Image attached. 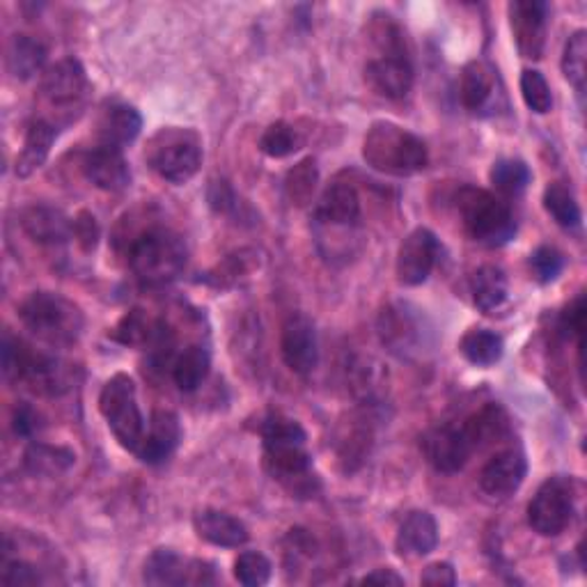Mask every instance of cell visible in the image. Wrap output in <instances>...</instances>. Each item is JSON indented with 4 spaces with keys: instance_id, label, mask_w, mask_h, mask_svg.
Segmentation results:
<instances>
[{
    "instance_id": "1",
    "label": "cell",
    "mask_w": 587,
    "mask_h": 587,
    "mask_svg": "<svg viewBox=\"0 0 587 587\" xmlns=\"http://www.w3.org/2000/svg\"><path fill=\"white\" fill-rule=\"evenodd\" d=\"M265 445V470L271 480L285 487L296 498H310L319 489L317 475L313 473V460L306 450V429L285 413L271 411L259 423Z\"/></svg>"
},
{
    "instance_id": "2",
    "label": "cell",
    "mask_w": 587,
    "mask_h": 587,
    "mask_svg": "<svg viewBox=\"0 0 587 587\" xmlns=\"http://www.w3.org/2000/svg\"><path fill=\"white\" fill-rule=\"evenodd\" d=\"M129 269L147 288H161L175 280L188 259L184 239L161 225H149L126 246Z\"/></svg>"
},
{
    "instance_id": "3",
    "label": "cell",
    "mask_w": 587,
    "mask_h": 587,
    "mask_svg": "<svg viewBox=\"0 0 587 587\" xmlns=\"http://www.w3.org/2000/svg\"><path fill=\"white\" fill-rule=\"evenodd\" d=\"M365 163L393 178H411L429 163V151L423 138L406 132L400 124L379 120L367 129L363 138Z\"/></svg>"
},
{
    "instance_id": "4",
    "label": "cell",
    "mask_w": 587,
    "mask_h": 587,
    "mask_svg": "<svg viewBox=\"0 0 587 587\" xmlns=\"http://www.w3.org/2000/svg\"><path fill=\"white\" fill-rule=\"evenodd\" d=\"M19 319L26 331L51 346H72L78 342L85 317L74 301L53 292H33L19 306Z\"/></svg>"
},
{
    "instance_id": "5",
    "label": "cell",
    "mask_w": 587,
    "mask_h": 587,
    "mask_svg": "<svg viewBox=\"0 0 587 587\" xmlns=\"http://www.w3.org/2000/svg\"><path fill=\"white\" fill-rule=\"evenodd\" d=\"M147 166L170 184H186L203 166V138L184 126H163L149 138Z\"/></svg>"
},
{
    "instance_id": "6",
    "label": "cell",
    "mask_w": 587,
    "mask_h": 587,
    "mask_svg": "<svg viewBox=\"0 0 587 587\" xmlns=\"http://www.w3.org/2000/svg\"><path fill=\"white\" fill-rule=\"evenodd\" d=\"M454 207L460 211L462 225L468 236L485 246H503L516 234L512 209L485 188H460L454 198Z\"/></svg>"
},
{
    "instance_id": "7",
    "label": "cell",
    "mask_w": 587,
    "mask_h": 587,
    "mask_svg": "<svg viewBox=\"0 0 587 587\" xmlns=\"http://www.w3.org/2000/svg\"><path fill=\"white\" fill-rule=\"evenodd\" d=\"M99 411L118 443L136 454L145 437V418L136 398V381L124 372L108 379L99 393Z\"/></svg>"
},
{
    "instance_id": "8",
    "label": "cell",
    "mask_w": 587,
    "mask_h": 587,
    "mask_svg": "<svg viewBox=\"0 0 587 587\" xmlns=\"http://www.w3.org/2000/svg\"><path fill=\"white\" fill-rule=\"evenodd\" d=\"M574 482L572 477H549L528 503V524L541 537H558L572 524L574 516Z\"/></svg>"
},
{
    "instance_id": "9",
    "label": "cell",
    "mask_w": 587,
    "mask_h": 587,
    "mask_svg": "<svg viewBox=\"0 0 587 587\" xmlns=\"http://www.w3.org/2000/svg\"><path fill=\"white\" fill-rule=\"evenodd\" d=\"M88 90V74H85L83 64L76 58H64L41 74V99H45L47 106L53 108L58 115H64L68 120L76 118L83 111Z\"/></svg>"
},
{
    "instance_id": "10",
    "label": "cell",
    "mask_w": 587,
    "mask_h": 587,
    "mask_svg": "<svg viewBox=\"0 0 587 587\" xmlns=\"http://www.w3.org/2000/svg\"><path fill=\"white\" fill-rule=\"evenodd\" d=\"M423 454L429 466L439 473H460L475 452V445L464 425H441L423 437Z\"/></svg>"
},
{
    "instance_id": "11",
    "label": "cell",
    "mask_w": 587,
    "mask_h": 587,
    "mask_svg": "<svg viewBox=\"0 0 587 587\" xmlns=\"http://www.w3.org/2000/svg\"><path fill=\"white\" fill-rule=\"evenodd\" d=\"M441 257V244L437 234L427 228L413 230L398 250V280L406 288H418L431 276Z\"/></svg>"
},
{
    "instance_id": "12",
    "label": "cell",
    "mask_w": 587,
    "mask_h": 587,
    "mask_svg": "<svg viewBox=\"0 0 587 587\" xmlns=\"http://www.w3.org/2000/svg\"><path fill=\"white\" fill-rule=\"evenodd\" d=\"M280 354L294 375L308 377L313 372L319 363V342L310 317L296 313L282 323Z\"/></svg>"
},
{
    "instance_id": "13",
    "label": "cell",
    "mask_w": 587,
    "mask_h": 587,
    "mask_svg": "<svg viewBox=\"0 0 587 587\" xmlns=\"http://www.w3.org/2000/svg\"><path fill=\"white\" fill-rule=\"evenodd\" d=\"M507 12L518 53L528 60H539L547 45L549 5L541 0H514Z\"/></svg>"
},
{
    "instance_id": "14",
    "label": "cell",
    "mask_w": 587,
    "mask_h": 587,
    "mask_svg": "<svg viewBox=\"0 0 587 587\" xmlns=\"http://www.w3.org/2000/svg\"><path fill=\"white\" fill-rule=\"evenodd\" d=\"M367 88L383 99H404L413 88V64L408 56H379L363 70Z\"/></svg>"
},
{
    "instance_id": "15",
    "label": "cell",
    "mask_w": 587,
    "mask_h": 587,
    "mask_svg": "<svg viewBox=\"0 0 587 587\" xmlns=\"http://www.w3.org/2000/svg\"><path fill=\"white\" fill-rule=\"evenodd\" d=\"M182 441V425L178 413L168 408H159L151 413V418L145 427V437L140 448L136 450V456L140 462L149 466H159L168 462Z\"/></svg>"
},
{
    "instance_id": "16",
    "label": "cell",
    "mask_w": 587,
    "mask_h": 587,
    "mask_svg": "<svg viewBox=\"0 0 587 587\" xmlns=\"http://www.w3.org/2000/svg\"><path fill=\"white\" fill-rule=\"evenodd\" d=\"M83 172L88 182L106 193H122L132 184V170L122 155V149L97 145L83 159Z\"/></svg>"
},
{
    "instance_id": "17",
    "label": "cell",
    "mask_w": 587,
    "mask_h": 587,
    "mask_svg": "<svg viewBox=\"0 0 587 587\" xmlns=\"http://www.w3.org/2000/svg\"><path fill=\"white\" fill-rule=\"evenodd\" d=\"M528 473V462L521 450H503L487 462L480 473V487L493 498H507L524 485Z\"/></svg>"
},
{
    "instance_id": "18",
    "label": "cell",
    "mask_w": 587,
    "mask_h": 587,
    "mask_svg": "<svg viewBox=\"0 0 587 587\" xmlns=\"http://www.w3.org/2000/svg\"><path fill=\"white\" fill-rule=\"evenodd\" d=\"M21 228L41 246H60L74 236V221L49 205H33L21 213Z\"/></svg>"
},
{
    "instance_id": "19",
    "label": "cell",
    "mask_w": 587,
    "mask_h": 587,
    "mask_svg": "<svg viewBox=\"0 0 587 587\" xmlns=\"http://www.w3.org/2000/svg\"><path fill=\"white\" fill-rule=\"evenodd\" d=\"M193 528L200 539L221 549L244 547L250 537L244 521H239L236 516L221 510H200L193 516Z\"/></svg>"
},
{
    "instance_id": "20",
    "label": "cell",
    "mask_w": 587,
    "mask_h": 587,
    "mask_svg": "<svg viewBox=\"0 0 587 587\" xmlns=\"http://www.w3.org/2000/svg\"><path fill=\"white\" fill-rule=\"evenodd\" d=\"M439 543V526L437 518H433L425 510L411 512L398 530L395 537V549L404 558H423L429 555Z\"/></svg>"
},
{
    "instance_id": "21",
    "label": "cell",
    "mask_w": 587,
    "mask_h": 587,
    "mask_svg": "<svg viewBox=\"0 0 587 587\" xmlns=\"http://www.w3.org/2000/svg\"><path fill=\"white\" fill-rule=\"evenodd\" d=\"M315 216L319 223H329L335 228L354 225L360 216V198L354 184L333 182L321 193Z\"/></svg>"
},
{
    "instance_id": "22",
    "label": "cell",
    "mask_w": 587,
    "mask_h": 587,
    "mask_svg": "<svg viewBox=\"0 0 587 587\" xmlns=\"http://www.w3.org/2000/svg\"><path fill=\"white\" fill-rule=\"evenodd\" d=\"M147 585H195V560H184L172 549H157L145 562Z\"/></svg>"
},
{
    "instance_id": "23",
    "label": "cell",
    "mask_w": 587,
    "mask_h": 587,
    "mask_svg": "<svg viewBox=\"0 0 587 587\" xmlns=\"http://www.w3.org/2000/svg\"><path fill=\"white\" fill-rule=\"evenodd\" d=\"M140 129L143 118L134 106L113 103L111 108H106L99 120V145L122 149L138 138Z\"/></svg>"
},
{
    "instance_id": "24",
    "label": "cell",
    "mask_w": 587,
    "mask_h": 587,
    "mask_svg": "<svg viewBox=\"0 0 587 587\" xmlns=\"http://www.w3.org/2000/svg\"><path fill=\"white\" fill-rule=\"evenodd\" d=\"M19 381L28 383L39 395H60L70 388V372L60 360L30 352Z\"/></svg>"
},
{
    "instance_id": "25",
    "label": "cell",
    "mask_w": 587,
    "mask_h": 587,
    "mask_svg": "<svg viewBox=\"0 0 587 587\" xmlns=\"http://www.w3.org/2000/svg\"><path fill=\"white\" fill-rule=\"evenodd\" d=\"M56 140V124L37 118L28 124L26 132V140H24V149H21V155L16 157V175L19 178H30L33 172H37L41 166L47 163L51 147Z\"/></svg>"
},
{
    "instance_id": "26",
    "label": "cell",
    "mask_w": 587,
    "mask_h": 587,
    "mask_svg": "<svg viewBox=\"0 0 587 587\" xmlns=\"http://www.w3.org/2000/svg\"><path fill=\"white\" fill-rule=\"evenodd\" d=\"M369 448H372V425H369L365 418H352L344 425L340 431L335 450H338V460L346 473L358 470L367 454Z\"/></svg>"
},
{
    "instance_id": "27",
    "label": "cell",
    "mask_w": 587,
    "mask_h": 587,
    "mask_svg": "<svg viewBox=\"0 0 587 587\" xmlns=\"http://www.w3.org/2000/svg\"><path fill=\"white\" fill-rule=\"evenodd\" d=\"M47 62V47L33 35H14L8 45V70L19 81H30Z\"/></svg>"
},
{
    "instance_id": "28",
    "label": "cell",
    "mask_w": 587,
    "mask_h": 587,
    "mask_svg": "<svg viewBox=\"0 0 587 587\" xmlns=\"http://www.w3.org/2000/svg\"><path fill=\"white\" fill-rule=\"evenodd\" d=\"M211 356L203 344H188L182 354L175 356L172 363V381L182 393H195L205 379L209 377Z\"/></svg>"
},
{
    "instance_id": "29",
    "label": "cell",
    "mask_w": 587,
    "mask_h": 587,
    "mask_svg": "<svg viewBox=\"0 0 587 587\" xmlns=\"http://www.w3.org/2000/svg\"><path fill=\"white\" fill-rule=\"evenodd\" d=\"M470 294L477 308L482 313H493L507 301V276L503 269L485 265L470 278Z\"/></svg>"
},
{
    "instance_id": "30",
    "label": "cell",
    "mask_w": 587,
    "mask_h": 587,
    "mask_svg": "<svg viewBox=\"0 0 587 587\" xmlns=\"http://www.w3.org/2000/svg\"><path fill=\"white\" fill-rule=\"evenodd\" d=\"M491 95H493V70L480 60L468 62L460 81V97L466 111L470 113L482 111L489 103Z\"/></svg>"
},
{
    "instance_id": "31",
    "label": "cell",
    "mask_w": 587,
    "mask_h": 587,
    "mask_svg": "<svg viewBox=\"0 0 587 587\" xmlns=\"http://www.w3.org/2000/svg\"><path fill=\"white\" fill-rule=\"evenodd\" d=\"M76 464V454L70 448L49 445V443H33L24 452V466L33 475H60L68 473Z\"/></svg>"
},
{
    "instance_id": "32",
    "label": "cell",
    "mask_w": 587,
    "mask_h": 587,
    "mask_svg": "<svg viewBox=\"0 0 587 587\" xmlns=\"http://www.w3.org/2000/svg\"><path fill=\"white\" fill-rule=\"evenodd\" d=\"M462 356L477 367H491L505 352V342L491 329H470L460 340Z\"/></svg>"
},
{
    "instance_id": "33",
    "label": "cell",
    "mask_w": 587,
    "mask_h": 587,
    "mask_svg": "<svg viewBox=\"0 0 587 587\" xmlns=\"http://www.w3.org/2000/svg\"><path fill=\"white\" fill-rule=\"evenodd\" d=\"M507 427L510 425L505 411L496 404H489L473 413V416L464 423V429L468 431L475 450H480L485 443H493L496 439H503L507 433Z\"/></svg>"
},
{
    "instance_id": "34",
    "label": "cell",
    "mask_w": 587,
    "mask_h": 587,
    "mask_svg": "<svg viewBox=\"0 0 587 587\" xmlns=\"http://www.w3.org/2000/svg\"><path fill=\"white\" fill-rule=\"evenodd\" d=\"M543 209L564 230H576L580 225V207L576 203V195L564 182H553L547 186V191H543Z\"/></svg>"
},
{
    "instance_id": "35",
    "label": "cell",
    "mask_w": 587,
    "mask_h": 587,
    "mask_svg": "<svg viewBox=\"0 0 587 587\" xmlns=\"http://www.w3.org/2000/svg\"><path fill=\"white\" fill-rule=\"evenodd\" d=\"M257 269H259V253L244 248V250L228 255L219 267L209 271L207 282H211V285L216 288H230V285H236V282H242L244 278H248Z\"/></svg>"
},
{
    "instance_id": "36",
    "label": "cell",
    "mask_w": 587,
    "mask_h": 587,
    "mask_svg": "<svg viewBox=\"0 0 587 587\" xmlns=\"http://www.w3.org/2000/svg\"><path fill=\"white\" fill-rule=\"evenodd\" d=\"M319 184V170L317 161L313 157L298 161L285 178V193L292 205L296 207H306L313 203L315 191Z\"/></svg>"
},
{
    "instance_id": "37",
    "label": "cell",
    "mask_w": 587,
    "mask_h": 587,
    "mask_svg": "<svg viewBox=\"0 0 587 587\" xmlns=\"http://www.w3.org/2000/svg\"><path fill=\"white\" fill-rule=\"evenodd\" d=\"M489 180L503 195L524 193L533 180V172L521 159H500L491 166Z\"/></svg>"
},
{
    "instance_id": "38",
    "label": "cell",
    "mask_w": 587,
    "mask_h": 587,
    "mask_svg": "<svg viewBox=\"0 0 587 587\" xmlns=\"http://www.w3.org/2000/svg\"><path fill=\"white\" fill-rule=\"evenodd\" d=\"M587 72V33L576 30L562 51V74L574 85V90L583 95L585 90V74Z\"/></svg>"
},
{
    "instance_id": "39",
    "label": "cell",
    "mask_w": 587,
    "mask_h": 587,
    "mask_svg": "<svg viewBox=\"0 0 587 587\" xmlns=\"http://www.w3.org/2000/svg\"><path fill=\"white\" fill-rule=\"evenodd\" d=\"M159 321H151L145 310H129L115 326L113 338L124 346H147L157 333Z\"/></svg>"
},
{
    "instance_id": "40",
    "label": "cell",
    "mask_w": 587,
    "mask_h": 587,
    "mask_svg": "<svg viewBox=\"0 0 587 587\" xmlns=\"http://www.w3.org/2000/svg\"><path fill=\"white\" fill-rule=\"evenodd\" d=\"M301 147L296 129L290 122H273L259 138V149L271 159H285Z\"/></svg>"
},
{
    "instance_id": "41",
    "label": "cell",
    "mask_w": 587,
    "mask_h": 587,
    "mask_svg": "<svg viewBox=\"0 0 587 587\" xmlns=\"http://www.w3.org/2000/svg\"><path fill=\"white\" fill-rule=\"evenodd\" d=\"M521 97H524L526 106L537 115H547L553 108L551 85L537 70H526L521 74Z\"/></svg>"
},
{
    "instance_id": "42",
    "label": "cell",
    "mask_w": 587,
    "mask_h": 587,
    "mask_svg": "<svg viewBox=\"0 0 587 587\" xmlns=\"http://www.w3.org/2000/svg\"><path fill=\"white\" fill-rule=\"evenodd\" d=\"M271 562L257 551H244L234 560V578L246 587L267 585L271 578Z\"/></svg>"
},
{
    "instance_id": "43",
    "label": "cell",
    "mask_w": 587,
    "mask_h": 587,
    "mask_svg": "<svg viewBox=\"0 0 587 587\" xmlns=\"http://www.w3.org/2000/svg\"><path fill=\"white\" fill-rule=\"evenodd\" d=\"M530 271L537 282L547 285V282L558 280V276L564 271V255L553 246H539L530 255Z\"/></svg>"
},
{
    "instance_id": "44",
    "label": "cell",
    "mask_w": 587,
    "mask_h": 587,
    "mask_svg": "<svg viewBox=\"0 0 587 587\" xmlns=\"http://www.w3.org/2000/svg\"><path fill=\"white\" fill-rule=\"evenodd\" d=\"M0 580L8 587H35L45 583L41 574L37 572L35 564L26 560H12L8 553H3V570H0Z\"/></svg>"
},
{
    "instance_id": "45",
    "label": "cell",
    "mask_w": 587,
    "mask_h": 587,
    "mask_svg": "<svg viewBox=\"0 0 587 587\" xmlns=\"http://www.w3.org/2000/svg\"><path fill=\"white\" fill-rule=\"evenodd\" d=\"M41 429V416L28 402H19L12 411V431L19 439H33Z\"/></svg>"
},
{
    "instance_id": "46",
    "label": "cell",
    "mask_w": 587,
    "mask_h": 587,
    "mask_svg": "<svg viewBox=\"0 0 587 587\" xmlns=\"http://www.w3.org/2000/svg\"><path fill=\"white\" fill-rule=\"evenodd\" d=\"M317 555V539L306 528H292L285 537L288 560H310Z\"/></svg>"
},
{
    "instance_id": "47",
    "label": "cell",
    "mask_w": 587,
    "mask_h": 587,
    "mask_svg": "<svg viewBox=\"0 0 587 587\" xmlns=\"http://www.w3.org/2000/svg\"><path fill=\"white\" fill-rule=\"evenodd\" d=\"M74 239L81 250L90 253L99 242V225L90 211H81L74 219Z\"/></svg>"
},
{
    "instance_id": "48",
    "label": "cell",
    "mask_w": 587,
    "mask_h": 587,
    "mask_svg": "<svg viewBox=\"0 0 587 587\" xmlns=\"http://www.w3.org/2000/svg\"><path fill=\"white\" fill-rule=\"evenodd\" d=\"M207 200L211 205L213 211L219 213H236L239 209V198L236 193L232 191V186L223 180H216L209 184V191H207Z\"/></svg>"
},
{
    "instance_id": "49",
    "label": "cell",
    "mask_w": 587,
    "mask_h": 587,
    "mask_svg": "<svg viewBox=\"0 0 587 587\" xmlns=\"http://www.w3.org/2000/svg\"><path fill=\"white\" fill-rule=\"evenodd\" d=\"M560 323H562V331L576 335L578 346H580V338L585 331V298L583 296H578L572 306L562 313Z\"/></svg>"
},
{
    "instance_id": "50",
    "label": "cell",
    "mask_w": 587,
    "mask_h": 587,
    "mask_svg": "<svg viewBox=\"0 0 587 587\" xmlns=\"http://www.w3.org/2000/svg\"><path fill=\"white\" fill-rule=\"evenodd\" d=\"M420 583L431 585V587H450L456 583L454 567L450 562H431L429 567H425Z\"/></svg>"
},
{
    "instance_id": "51",
    "label": "cell",
    "mask_w": 587,
    "mask_h": 587,
    "mask_svg": "<svg viewBox=\"0 0 587 587\" xmlns=\"http://www.w3.org/2000/svg\"><path fill=\"white\" fill-rule=\"evenodd\" d=\"M363 585H404V578L393 570H375L360 578Z\"/></svg>"
}]
</instances>
